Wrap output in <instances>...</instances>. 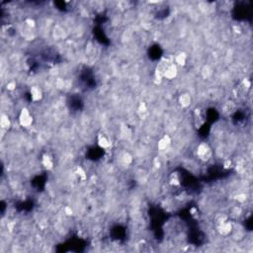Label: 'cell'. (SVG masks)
I'll use <instances>...</instances> for the list:
<instances>
[{"instance_id":"277c9868","label":"cell","mask_w":253,"mask_h":253,"mask_svg":"<svg viewBox=\"0 0 253 253\" xmlns=\"http://www.w3.org/2000/svg\"><path fill=\"white\" fill-rule=\"evenodd\" d=\"M99 145L101 146H103V148H107V146L110 145V143H109L108 140L105 137H103V138L101 137V138H100V140H99Z\"/></svg>"},{"instance_id":"7a4b0ae2","label":"cell","mask_w":253,"mask_h":253,"mask_svg":"<svg viewBox=\"0 0 253 253\" xmlns=\"http://www.w3.org/2000/svg\"><path fill=\"white\" fill-rule=\"evenodd\" d=\"M31 94L34 100H39L41 99V97H42V91H41V89L38 88V87H33L31 90Z\"/></svg>"},{"instance_id":"5b68a950","label":"cell","mask_w":253,"mask_h":253,"mask_svg":"<svg viewBox=\"0 0 253 253\" xmlns=\"http://www.w3.org/2000/svg\"><path fill=\"white\" fill-rule=\"evenodd\" d=\"M176 61H177V62H178L179 64H184V62H185V56H184V54H180V56H177Z\"/></svg>"},{"instance_id":"6da1fadb","label":"cell","mask_w":253,"mask_h":253,"mask_svg":"<svg viewBox=\"0 0 253 253\" xmlns=\"http://www.w3.org/2000/svg\"><path fill=\"white\" fill-rule=\"evenodd\" d=\"M20 123L22 124V126L25 127H29L32 123V118L30 116V114L27 112V110H23V112L21 113L20 116Z\"/></svg>"},{"instance_id":"3957f363","label":"cell","mask_w":253,"mask_h":253,"mask_svg":"<svg viewBox=\"0 0 253 253\" xmlns=\"http://www.w3.org/2000/svg\"><path fill=\"white\" fill-rule=\"evenodd\" d=\"M180 102H181L182 106H184V107H187V106H189L190 103H191V97H190L188 94L182 95L181 98H180Z\"/></svg>"}]
</instances>
